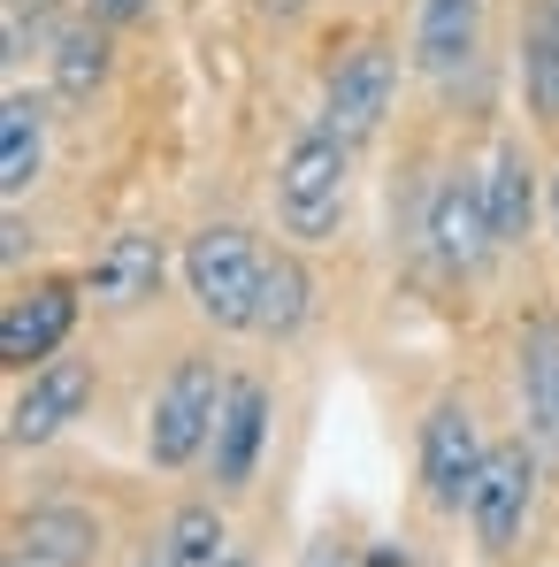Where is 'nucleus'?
<instances>
[{
    "label": "nucleus",
    "mask_w": 559,
    "mask_h": 567,
    "mask_svg": "<svg viewBox=\"0 0 559 567\" xmlns=\"http://www.w3.org/2000/svg\"><path fill=\"white\" fill-rule=\"evenodd\" d=\"M345 199H353V138L330 123L291 131L277 162V230L291 246H330L345 223Z\"/></svg>",
    "instance_id": "f257e3e1"
},
{
    "label": "nucleus",
    "mask_w": 559,
    "mask_h": 567,
    "mask_svg": "<svg viewBox=\"0 0 559 567\" xmlns=\"http://www.w3.org/2000/svg\"><path fill=\"white\" fill-rule=\"evenodd\" d=\"M261 246L253 230L238 223H207L185 238V291L191 307L215 322V330H253V291H261Z\"/></svg>",
    "instance_id": "f03ea898"
},
{
    "label": "nucleus",
    "mask_w": 559,
    "mask_h": 567,
    "mask_svg": "<svg viewBox=\"0 0 559 567\" xmlns=\"http://www.w3.org/2000/svg\"><path fill=\"white\" fill-rule=\"evenodd\" d=\"M222 391H230V377H222L207 353H185V361L169 369L162 399H154V422H146V461H154V468H191V461L207 453L215 414H222Z\"/></svg>",
    "instance_id": "7ed1b4c3"
},
{
    "label": "nucleus",
    "mask_w": 559,
    "mask_h": 567,
    "mask_svg": "<svg viewBox=\"0 0 559 567\" xmlns=\"http://www.w3.org/2000/svg\"><path fill=\"white\" fill-rule=\"evenodd\" d=\"M422 254L437 261V277H475L498 238H490V215H483V177L475 169H445L429 185V207H422Z\"/></svg>",
    "instance_id": "20e7f679"
},
{
    "label": "nucleus",
    "mask_w": 559,
    "mask_h": 567,
    "mask_svg": "<svg viewBox=\"0 0 559 567\" xmlns=\"http://www.w3.org/2000/svg\"><path fill=\"white\" fill-rule=\"evenodd\" d=\"M529 506H537V453H529L521 437H506V445H490V461H483L475 491H467V529H475V545H483L490 560H506V553L521 545Z\"/></svg>",
    "instance_id": "39448f33"
},
{
    "label": "nucleus",
    "mask_w": 559,
    "mask_h": 567,
    "mask_svg": "<svg viewBox=\"0 0 559 567\" xmlns=\"http://www.w3.org/2000/svg\"><path fill=\"white\" fill-rule=\"evenodd\" d=\"M483 461H490V445L475 430V406L460 391H445L422 414V491H429V506L437 514H467V491H475Z\"/></svg>",
    "instance_id": "423d86ee"
},
{
    "label": "nucleus",
    "mask_w": 559,
    "mask_h": 567,
    "mask_svg": "<svg viewBox=\"0 0 559 567\" xmlns=\"http://www.w3.org/2000/svg\"><path fill=\"white\" fill-rule=\"evenodd\" d=\"M391 100H398V47H391V39H361V47L330 70L322 123L345 131L353 146H369L375 131H383V115H391Z\"/></svg>",
    "instance_id": "0eeeda50"
},
{
    "label": "nucleus",
    "mask_w": 559,
    "mask_h": 567,
    "mask_svg": "<svg viewBox=\"0 0 559 567\" xmlns=\"http://www.w3.org/2000/svg\"><path fill=\"white\" fill-rule=\"evenodd\" d=\"M483 16H490V0H414V39H406L414 78L460 85L483 54Z\"/></svg>",
    "instance_id": "6e6552de"
},
{
    "label": "nucleus",
    "mask_w": 559,
    "mask_h": 567,
    "mask_svg": "<svg viewBox=\"0 0 559 567\" xmlns=\"http://www.w3.org/2000/svg\"><path fill=\"white\" fill-rule=\"evenodd\" d=\"M85 406H93V361L54 353V361H39L31 383L15 391V406H8V445H46V437H62Z\"/></svg>",
    "instance_id": "1a4fd4ad"
},
{
    "label": "nucleus",
    "mask_w": 559,
    "mask_h": 567,
    "mask_svg": "<svg viewBox=\"0 0 559 567\" xmlns=\"http://www.w3.org/2000/svg\"><path fill=\"white\" fill-rule=\"evenodd\" d=\"M77 299H85V284H62V277L15 291V299L0 307V361H8V369H39V361H54V353L70 346Z\"/></svg>",
    "instance_id": "9d476101"
},
{
    "label": "nucleus",
    "mask_w": 559,
    "mask_h": 567,
    "mask_svg": "<svg viewBox=\"0 0 559 567\" xmlns=\"http://www.w3.org/2000/svg\"><path fill=\"white\" fill-rule=\"evenodd\" d=\"M169 277V246H162V230H115L107 246H100L93 261H85V299H93L100 315H131V307H146L154 291Z\"/></svg>",
    "instance_id": "9b49d317"
},
{
    "label": "nucleus",
    "mask_w": 559,
    "mask_h": 567,
    "mask_svg": "<svg viewBox=\"0 0 559 567\" xmlns=\"http://www.w3.org/2000/svg\"><path fill=\"white\" fill-rule=\"evenodd\" d=\"M261 445H269V383H261V377H230L222 414H215V437H207L215 491H230V498H238V491H253Z\"/></svg>",
    "instance_id": "f8f14e48"
},
{
    "label": "nucleus",
    "mask_w": 559,
    "mask_h": 567,
    "mask_svg": "<svg viewBox=\"0 0 559 567\" xmlns=\"http://www.w3.org/2000/svg\"><path fill=\"white\" fill-rule=\"evenodd\" d=\"M475 177H483V215H490L498 254H514V246L529 238V223H537V154H529L521 138H498Z\"/></svg>",
    "instance_id": "ddd939ff"
},
{
    "label": "nucleus",
    "mask_w": 559,
    "mask_h": 567,
    "mask_svg": "<svg viewBox=\"0 0 559 567\" xmlns=\"http://www.w3.org/2000/svg\"><path fill=\"white\" fill-rule=\"evenodd\" d=\"M39 169H46V100L8 85V100H0V199L23 207Z\"/></svg>",
    "instance_id": "4468645a"
},
{
    "label": "nucleus",
    "mask_w": 559,
    "mask_h": 567,
    "mask_svg": "<svg viewBox=\"0 0 559 567\" xmlns=\"http://www.w3.org/2000/svg\"><path fill=\"white\" fill-rule=\"evenodd\" d=\"M8 545L39 553L46 567H93L107 537H100V522L85 514V506H31V514H15Z\"/></svg>",
    "instance_id": "2eb2a0df"
},
{
    "label": "nucleus",
    "mask_w": 559,
    "mask_h": 567,
    "mask_svg": "<svg viewBox=\"0 0 559 567\" xmlns=\"http://www.w3.org/2000/svg\"><path fill=\"white\" fill-rule=\"evenodd\" d=\"M107 70H115V31L93 23V16H77L70 31H54V54H46V78H54V100H70V107H85V100L107 85Z\"/></svg>",
    "instance_id": "dca6fc26"
},
{
    "label": "nucleus",
    "mask_w": 559,
    "mask_h": 567,
    "mask_svg": "<svg viewBox=\"0 0 559 567\" xmlns=\"http://www.w3.org/2000/svg\"><path fill=\"white\" fill-rule=\"evenodd\" d=\"M521 100L537 131H559V0L521 8Z\"/></svg>",
    "instance_id": "f3484780"
},
{
    "label": "nucleus",
    "mask_w": 559,
    "mask_h": 567,
    "mask_svg": "<svg viewBox=\"0 0 559 567\" xmlns=\"http://www.w3.org/2000/svg\"><path fill=\"white\" fill-rule=\"evenodd\" d=\"M314 322V269L299 254H269L261 261V291H253V338H299Z\"/></svg>",
    "instance_id": "a211bd4d"
},
{
    "label": "nucleus",
    "mask_w": 559,
    "mask_h": 567,
    "mask_svg": "<svg viewBox=\"0 0 559 567\" xmlns=\"http://www.w3.org/2000/svg\"><path fill=\"white\" fill-rule=\"evenodd\" d=\"M521 406H529V430L559 437V315L537 307L521 322Z\"/></svg>",
    "instance_id": "6ab92c4d"
},
{
    "label": "nucleus",
    "mask_w": 559,
    "mask_h": 567,
    "mask_svg": "<svg viewBox=\"0 0 559 567\" xmlns=\"http://www.w3.org/2000/svg\"><path fill=\"white\" fill-rule=\"evenodd\" d=\"M230 553V529H222V514H215V498H191L169 514V529H162V560L169 567H222Z\"/></svg>",
    "instance_id": "aec40b11"
},
{
    "label": "nucleus",
    "mask_w": 559,
    "mask_h": 567,
    "mask_svg": "<svg viewBox=\"0 0 559 567\" xmlns=\"http://www.w3.org/2000/svg\"><path fill=\"white\" fill-rule=\"evenodd\" d=\"M162 0H85V16L93 23H107V31H131V23H146Z\"/></svg>",
    "instance_id": "412c9836"
},
{
    "label": "nucleus",
    "mask_w": 559,
    "mask_h": 567,
    "mask_svg": "<svg viewBox=\"0 0 559 567\" xmlns=\"http://www.w3.org/2000/svg\"><path fill=\"white\" fill-rule=\"evenodd\" d=\"M23 254H31V230H23V215L8 207V223H0V261H8V269H23Z\"/></svg>",
    "instance_id": "4be33fe9"
},
{
    "label": "nucleus",
    "mask_w": 559,
    "mask_h": 567,
    "mask_svg": "<svg viewBox=\"0 0 559 567\" xmlns=\"http://www.w3.org/2000/svg\"><path fill=\"white\" fill-rule=\"evenodd\" d=\"M307 8H314V0H253V16H261V23H299V16H307Z\"/></svg>",
    "instance_id": "5701e85b"
},
{
    "label": "nucleus",
    "mask_w": 559,
    "mask_h": 567,
    "mask_svg": "<svg viewBox=\"0 0 559 567\" xmlns=\"http://www.w3.org/2000/svg\"><path fill=\"white\" fill-rule=\"evenodd\" d=\"M307 567H353V560H345L338 545H314V560H307Z\"/></svg>",
    "instance_id": "b1692460"
},
{
    "label": "nucleus",
    "mask_w": 559,
    "mask_h": 567,
    "mask_svg": "<svg viewBox=\"0 0 559 567\" xmlns=\"http://www.w3.org/2000/svg\"><path fill=\"white\" fill-rule=\"evenodd\" d=\"M0 567H46V560H39V553H23V545H8V560H0Z\"/></svg>",
    "instance_id": "393cba45"
},
{
    "label": "nucleus",
    "mask_w": 559,
    "mask_h": 567,
    "mask_svg": "<svg viewBox=\"0 0 559 567\" xmlns=\"http://www.w3.org/2000/svg\"><path fill=\"white\" fill-rule=\"evenodd\" d=\"M369 567H406V553H391V545H383V553H369Z\"/></svg>",
    "instance_id": "a878e982"
},
{
    "label": "nucleus",
    "mask_w": 559,
    "mask_h": 567,
    "mask_svg": "<svg viewBox=\"0 0 559 567\" xmlns=\"http://www.w3.org/2000/svg\"><path fill=\"white\" fill-rule=\"evenodd\" d=\"M8 8H15V16H46L54 0H8Z\"/></svg>",
    "instance_id": "bb28decb"
},
{
    "label": "nucleus",
    "mask_w": 559,
    "mask_h": 567,
    "mask_svg": "<svg viewBox=\"0 0 559 567\" xmlns=\"http://www.w3.org/2000/svg\"><path fill=\"white\" fill-rule=\"evenodd\" d=\"M545 207H552V238H559V169H552V192H545Z\"/></svg>",
    "instance_id": "cd10ccee"
},
{
    "label": "nucleus",
    "mask_w": 559,
    "mask_h": 567,
    "mask_svg": "<svg viewBox=\"0 0 559 567\" xmlns=\"http://www.w3.org/2000/svg\"><path fill=\"white\" fill-rule=\"evenodd\" d=\"M222 567H261V560H246V553H222Z\"/></svg>",
    "instance_id": "c85d7f7f"
},
{
    "label": "nucleus",
    "mask_w": 559,
    "mask_h": 567,
    "mask_svg": "<svg viewBox=\"0 0 559 567\" xmlns=\"http://www.w3.org/2000/svg\"><path fill=\"white\" fill-rule=\"evenodd\" d=\"M138 567H169V560H162V553H154V560H138Z\"/></svg>",
    "instance_id": "c756f323"
}]
</instances>
